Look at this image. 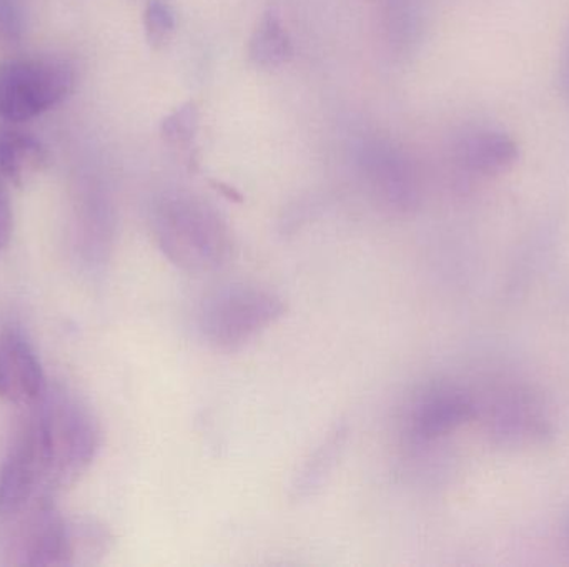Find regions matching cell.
<instances>
[{
	"mask_svg": "<svg viewBox=\"0 0 569 567\" xmlns=\"http://www.w3.org/2000/svg\"><path fill=\"white\" fill-rule=\"evenodd\" d=\"M42 445L43 483L49 488L76 485L90 468L100 446V428L92 409L66 386L47 388L36 406Z\"/></svg>",
	"mask_w": 569,
	"mask_h": 567,
	"instance_id": "1",
	"label": "cell"
},
{
	"mask_svg": "<svg viewBox=\"0 0 569 567\" xmlns=\"http://www.w3.org/2000/svg\"><path fill=\"white\" fill-rule=\"evenodd\" d=\"M153 232L163 255L186 272H210L229 256L230 233L222 216L186 193L160 200L153 212Z\"/></svg>",
	"mask_w": 569,
	"mask_h": 567,
	"instance_id": "2",
	"label": "cell"
},
{
	"mask_svg": "<svg viewBox=\"0 0 569 567\" xmlns=\"http://www.w3.org/2000/svg\"><path fill=\"white\" fill-rule=\"evenodd\" d=\"M76 70L57 57H17L0 63V120L29 122L76 89Z\"/></svg>",
	"mask_w": 569,
	"mask_h": 567,
	"instance_id": "3",
	"label": "cell"
},
{
	"mask_svg": "<svg viewBox=\"0 0 569 567\" xmlns=\"http://www.w3.org/2000/svg\"><path fill=\"white\" fill-rule=\"evenodd\" d=\"M282 298L266 288L233 285L210 296L200 312L203 338L220 350H236L283 315Z\"/></svg>",
	"mask_w": 569,
	"mask_h": 567,
	"instance_id": "4",
	"label": "cell"
},
{
	"mask_svg": "<svg viewBox=\"0 0 569 567\" xmlns=\"http://www.w3.org/2000/svg\"><path fill=\"white\" fill-rule=\"evenodd\" d=\"M9 539L10 563L19 566L72 565L73 535L66 519L47 499H33L20 515Z\"/></svg>",
	"mask_w": 569,
	"mask_h": 567,
	"instance_id": "5",
	"label": "cell"
},
{
	"mask_svg": "<svg viewBox=\"0 0 569 567\" xmlns=\"http://www.w3.org/2000/svg\"><path fill=\"white\" fill-rule=\"evenodd\" d=\"M487 429L491 443L501 449L540 448L557 436L550 406L530 389L505 393L490 409Z\"/></svg>",
	"mask_w": 569,
	"mask_h": 567,
	"instance_id": "6",
	"label": "cell"
},
{
	"mask_svg": "<svg viewBox=\"0 0 569 567\" xmlns=\"http://www.w3.org/2000/svg\"><path fill=\"white\" fill-rule=\"evenodd\" d=\"M43 483L42 445L36 412L13 435L0 466V519L16 518L36 498Z\"/></svg>",
	"mask_w": 569,
	"mask_h": 567,
	"instance_id": "7",
	"label": "cell"
},
{
	"mask_svg": "<svg viewBox=\"0 0 569 567\" xmlns=\"http://www.w3.org/2000/svg\"><path fill=\"white\" fill-rule=\"evenodd\" d=\"M361 172L373 195L397 212H410L420 200V179L407 153L388 142L361 149Z\"/></svg>",
	"mask_w": 569,
	"mask_h": 567,
	"instance_id": "8",
	"label": "cell"
},
{
	"mask_svg": "<svg viewBox=\"0 0 569 567\" xmlns=\"http://www.w3.org/2000/svg\"><path fill=\"white\" fill-rule=\"evenodd\" d=\"M47 385L36 350L17 326L0 332V398L20 408H36Z\"/></svg>",
	"mask_w": 569,
	"mask_h": 567,
	"instance_id": "9",
	"label": "cell"
},
{
	"mask_svg": "<svg viewBox=\"0 0 569 567\" xmlns=\"http://www.w3.org/2000/svg\"><path fill=\"white\" fill-rule=\"evenodd\" d=\"M477 413V403L465 389L437 386L417 399L408 418V428L417 442H437L467 425Z\"/></svg>",
	"mask_w": 569,
	"mask_h": 567,
	"instance_id": "10",
	"label": "cell"
},
{
	"mask_svg": "<svg viewBox=\"0 0 569 567\" xmlns=\"http://www.w3.org/2000/svg\"><path fill=\"white\" fill-rule=\"evenodd\" d=\"M457 165L478 176H497L520 160V145L500 129H477L465 133L453 146Z\"/></svg>",
	"mask_w": 569,
	"mask_h": 567,
	"instance_id": "11",
	"label": "cell"
},
{
	"mask_svg": "<svg viewBox=\"0 0 569 567\" xmlns=\"http://www.w3.org/2000/svg\"><path fill=\"white\" fill-rule=\"evenodd\" d=\"M49 150L30 133L0 129V175L7 183L23 186L49 165Z\"/></svg>",
	"mask_w": 569,
	"mask_h": 567,
	"instance_id": "12",
	"label": "cell"
},
{
	"mask_svg": "<svg viewBox=\"0 0 569 567\" xmlns=\"http://www.w3.org/2000/svg\"><path fill=\"white\" fill-rule=\"evenodd\" d=\"M295 47L279 10L262 13L249 42V57L259 69L276 70L290 63Z\"/></svg>",
	"mask_w": 569,
	"mask_h": 567,
	"instance_id": "13",
	"label": "cell"
},
{
	"mask_svg": "<svg viewBox=\"0 0 569 567\" xmlns=\"http://www.w3.org/2000/svg\"><path fill=\"white\" fill-rule=\"evenodd\" d=\"M160 132L170 149L180 153L192 152L199 132V109L196 103L189 102L173 110L163 119Z\"/></svg>",
	"mask_w": 569,
	"mask_h": 567,
	"instance_id": "14",
	"label": "cell"
},
{
	"mask_svg": "<svg viewBox=\"0 0 569 567\" xmlns=\"http://www.w3.org/2000/svg\"><path fill=\"white\" fill-rule=\"evenodd\" d=\"M143 30L152 49L160 50L176 36V10L169 0H149L143 10Z\"/></svg>",
	"mask_w": 569,
	"mask_h": 567,
	"instance_id": "15",
	"label": "cell"
},
{
	"mask_svg": "<svg viewBox=\"0 0 569 567\" xmlns=\"http://www.w3.org/2000/svg\"><path fill=\"white\" fill-rule=\"evenodd\" d=\"M12 203H10L6 179L0 175V250H3L9 245L10 239H12Z\"/></svg>",
	"mask_w": 569,
	"mask_h": 567,
	"instance_id": "16",
	"label": "cell"
},
{
	"mask_svg": "<svg viewBox=\"0 0 569 567\" xmlns=\"http://www.w3.org/2000/svg\"><path fill=\"white\" fill-rule=\"evenodd\" d=\"M558 89L561 97L569 102V36L561 52L560 67H558Z\"/></svg>",
	"mask_w": 569,
	"mask_h": 567,
	"instance_id": "17",
	"label": "cell"
},
{
	"mask_svg": "<svg viewBox=\"0 0 569 567\" xmlns=\"http://www.w3.org/2000/svg\"><path fill=\"white\" fill-rule=\"evenodd\" d=\"M563 539L569 553V512L567 513V515H565L563 518Z\"/></svg>",
	"mask_w": 569,
	"mask_h": 567,
	"instance_id": "18",
	"label": "cell"
}]
</instances>
